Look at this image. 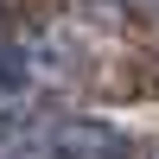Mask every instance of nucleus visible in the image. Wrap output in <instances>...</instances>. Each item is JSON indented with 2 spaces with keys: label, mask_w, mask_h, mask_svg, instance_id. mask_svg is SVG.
<instances>
[{
  "label": "nucleus",
  "mask_w": 159,
  "mask_h": 159,
  "mask_svg": "<svg viewBox=\"0 0 159 159\" xmlns=\"http://www.w3.org/2000/svg\"><path fill=\"white\" fill-rule=\"evenodd\" d=\"M7 159H134L121 127L89 115H38L25 127H7Z\"/></svg>",
  "instance_id": "obj_1"
}]
</instances>
